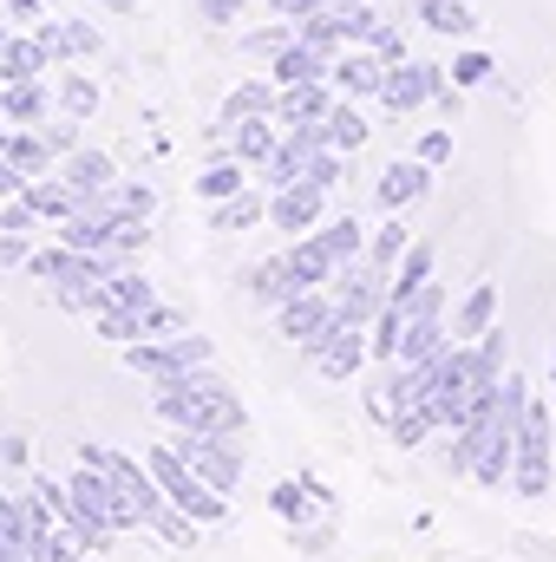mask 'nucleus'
Here are the masks:
<instances>
[{
  "label": "nucleus",
  "instance_id": "1",
  "mask_svg": "<svg viewBox=\"0 0 556 562\" xmlns=\"http://www.w3.org/2000/svg\"><path fill=\"white\" fill-rule=\"evenodd\" d=\"M157 419H170L177 431H216V438H236L249 413H243V400L210 373V367H197V373H177V380H164L157 386Z\"/></svg>",
  "mask_w": 556,
  "mask_h": 562
},
{
  "label": "nucleus",
  "instance_id": "2",
  "mask_svg": "<svg viewBox=\"0 0 556 562\" xmlns=\"http://www.w3.org/2000/svg\"><path fill=\"white\" fill-rule=\"evenodd\" d=\"M144 464H151L157 491H164L184 517H197V524H223V517H230V497H223V491H210V484L190 471V458H184L177 445H151V451H144Z\"/></svg>",
  "mask_w": 556,
  "mask_h": 562
},
{
  "label": "nucleus",
  "instance_id": "3",
  "mask_svg": "<svg viewBox=\"0 0 556 562\" xmlns=\"http://www.w3.org/2000/svg\"><path fill=\"white\" fill-rule=\"evenodd\" d=\"M125 353V367L151 380V386H164V380H177V373H197V367H210V340L203 334H164V340H132V347H119Z\"/></svg>",
  "mask_w": 556,
  "mask_h": 562
},
{
  "label": "nucleus",
  "instance_id": "4",
  "mask_svg": "<svg viewBox=\"0 0 556 562\" xmlns=\"http://www.w3.org/2000/svg\"><path fill=\"white\" fill-rule=\"evenodd\" d=\"M551 431H556V413L531 400L524 425H518V464H511V491L518 497H544L551 491Z\"/></svg>",
  "mask_w": 556,
  "mask_h": 562
},
{
  "label": "nucleus",
  "instance_id": "5",
  "mask_svg": "<svg viewBox=\"0 0 556 562\" xmlns=\"http://www.w3.org/2000/svg\"><path fill=\"white\" fill-rule=\"evenodd\" d=\"M387 281H393L387 269H374V262L360 256V262H341L327 288H334V307H341L347 321H360V327H374V314L387 307Z\"/></svg>",
  "mask_w": 556,
  "mask_h": 562
},
{
  "label": "nucleus",
  "instance_id": "6",
  "mask_svg": "<svg viewBox=\"0 0 556 562\" xmlns=\"http://www.w3.org/2000/svg\"><path fill=\"white\" fill-rule=\"evenodd\" d=\"M301 353H308V360H314L327 380H354V373H360V360H367L374 347H367V327H360V321H347V314L334 307L327 334H321L314 347H301Z\"/></svg>",
  "mask_w": 556,
  "mask_h": 562
},
{
  "label": "nucleus",
  "instance_id": "7",
  "mask_svg": "<svg viewBox=\"0 0 556 562\" xmlns=\"http://www.w3.org/2000/svg\"><path fill=\"white\" fill-rule=\"evenodd\" d=\"M177 451L190 458V471L210 484V491H236L243 484V451H236V438H216V431H184L177 438Z\"/></svg>",
  "mask_w": 556,
  "mask_h": 562
},
{
  "label": "nucleus",
  "instance_id": "8",
  "mask_svg": "<svg viewBox=\"0 0 556 562\" xmlns=\"http://www.w3.org/2000/svg\"><path fill=\"white\" fill-rule=\"evenodd\" d=\"M327 321H334V288H301L276 307V327L288 347H314L327 334Z\"/></svg>",
  "mask_w": 556,
  "mask_h": 562
},
{
  "label": "nucleus",
  "instance_id": "9",
  "mask_svg": "<svg viewBox=\"0 0 556 562\" xmlns=\"http://www.w3.org/2000/svg\"><path fill=\"white\" fill-rule=\"evenodd\" d=\"M438 86H445V66L400 59V66L387 72V86H380V105H387V112H419L425 99H438Z\"/></svg>",
  "mask_w": 556,
  "mask_h": 562
},
{
  "label": "nucleus",
  "instance_id": "10",
  "mask_svg": "<svg viewBox=\"0 0 556 562\" xmlns=\"http://www.w3.org/2000/svg\"><path fill=\"white\" fill-rule=\"evenodd\" d=\"M387 72H393V66H387L374 46H347V53H334V72H327V79H334L347 99H380Z\"/></svg>",
  "mask_w": 556,
  "mask_h": 562
},
{
  "label": "nucleus",
  "instance_id": "11",
  "mask_svg": "<svg viewBox=\"0 0 556 562\" xmlns=\"http://www.w3.org/2000/svg\"><path fill=\"white\" fill-rule=\"evenodd\" d=\"M321 196H327V190H314V183H288V190L269 196V223L288 229V236H308V229L321 223Z\"/></svg>",
  "mask_w": 556,
  "mask_h": 562
},
{
  "label": "nucleus",
  "instance_id": "12",
  "mask_svg": "<svg viewBox=\"0 0 556 562\" xmlns=\"http://www.w3.org/2000/svg\"><path fill=\"white\" fill-rule=\"evenodd\" d=\"M380 210H407V203H419L425 190H432V164H419V157H393L387 170H380Z\"/></svg>",
  "mask_w": 556,
  "mask_h": 562
},
{
  "label": "nucleus",
  "instance_id": "13",
  "mask_svg": "<svg viewBox=\"0 0 556 562\" xmlns=\"http://www.w3.org/2000/svg\"><path fill=\"white\" fill-rule=\"evenodd\" d=\"M53 170H59L79 196H99V190H112V183H119V164H112L105 150H86V144H79V150H66Z\"/></svg>",
  "mask_w": 556,
  "mask_h": 562
},
{
  "label": "nucleus",
  "instance_id": "14",
  "mask_svg": "<svg viewBox=\"0 0 556 562\" xmlns=\"http://www.w3.org/2000/svg\"><path fill=\"white\" fill-rule=\"evenodd\" d=\"M59 59H53V46L26 26V33H13L7 46H0V79H46Z\"/></svg>",
  "mask_w": 556,
  "mask_h": 562
},
{
  "label": "nucleus",
  "instance_id": "15",
  "mask_svg": "<svg viewBox=\"0 0 556 562\" xmlns=\"http://www.w3.org/2000/svg\"><path fill=\"white\" fill-rule=\"evenodd\" d=\"M269 72H276V86H308V79H327L334 72V53H321L308 40H288L276 59H269Z\"/></svg>",
  "mask_w": 556,
  "mask_h": 562
},
{
  "label": "nucleus",
  "instance_id": "16",
  "mask_svg": "<svg viewBox=\"0 0 556 562\" xmlns=\"http://www.w3.org/2000/svg\"><path fill=\"white\" fill-rule=\"evenodd\" d=\"M0 112H7V125H46V112H53L46 79H0Z\"/></svg>",
  "mask_w": 556,
  "mask_h": 562
},
{
  "label": "nucleus",
  "instance_id": "17",
  "mask_svg": "<svg viewBox=\"0 0 556 562\" xmlns=\"http://www.w3.org/2000/svg\"><path fill=\"white\" fill-rule=\"evenodd\" d=\"M276 99H281V86H269V79H249V86H236L230 99H223V138L243 125V119H276Z\"/></svg>",
  "mask_w": 556,
  "mask_h": 562
},
{
  "label": "nucleus",
  "instance_id": "18",
  "mask_svg": "<svg viewBox=\"0 0 556 562\" xmlns=\"http://www.w3.org/2000/svg\"><path fill=\"white\" fill-rule=\"evenodd\" d=\"M327 112H334V92H327V79H308V86H281V99H276L281 132H288V125H308V119H327Z\"/></svg>",
  "mask_w": 556,
  "mask_h": 562
},
{
  "label": "nucleus",
  "instance_id": "19",
  "mask_svg": "<svg viewBox=\"0 0 556 562\" xmlns=\"http://www.w3.org/2000/svg\"><path fill=\"white\" fill-rule=\"evenodd\" d=\"M276 144H281V119H243V125L230 132V157L249 164V170H263V164L276 157Z\"/></svg>",
  "mask_w": 556,
  "mask_h": 562
},
{
  "label": "nucleus",
  "instance_id": "20",
  "mask_svg": "<svg viewBox=\"0 0 556 562\" xmlns=\"http://www.w3.org/2000/svg\"><path fill=\"white\" fill-rule=\"evenodd\" d=\"M46 46H53V59H92L105 40H99V26H86V20H40L33 26Z\"/></svg>",
  "mask_w": 556,
  "mask_h": 562
},
{
  "label": "nucleus",
  "instance_id": "21",
  "mask_svg": "<svg viewBox=\"0 0 556 562\" xmlns=\"http://www.w3.org/2000/svg\"><path fill=\"white\" fill-rule=\"evenodd\" d=\"M288 269H294V288H327L341 262H334V249L321 243V229H308V236L288 249Z\"/></svg>",
  "mask_w": 556,
  "mask_h": 562
},
{
  "label": "nucleus",
  "instance_id": "22",
  "mask_svg": "<svg viewBox=\"0 0 556 562\" xmlns=\"http://www.w3.org/2000/svg\"><path fill=\"white\" fill-rule=\"evenodd\" d=\"M263 216H269V203H263L256 190H236V196L210 203V229H223V236H243V229H256Z\"/></svg>",
  "mask_w": 556,
  "mask_h": 562
},
{
  "label": "nucleus",
  "instance_id": "23",
  "mask_svg": "<svg viewBox=\"0 0 556 562\" xmlns=\"http://www.w3.org/2000/svg\"><path fill=\"white\" fill-rule=\"evenodd\" d=\"M491 314H498V288L478 281V288L458 301V314H452V340H478V334H491Z\"/></svg>",
  "mask_w": 556,
  "mask_h": 562
},
{
  "label": "nucleus",
  "instance_id": "24",
  "mask_svg": "<svg viewBox=\"0 0 556 562\" xmlns=\"http://www.w3.org/2000/svg\"><path fill=\"white\" fill-rule=\"evenodd\" d=\"M249 294H256V301H269V307H281L288 294H301V288H294V269H288V256L256 262V269H249Z\"/></svg>",
  "mask_w": 556,
  "mask_h": 562
},
{
  "label": "nucleus",
  "instance_id": "25",
  "mask_svg": "<svg viewBox=\"0 0 556 562\" xmlns=\"http://www.w3.org/2000/svg\"><path fill=\"white\" fill-rule=\"evenodd\" d=\"M419 20H425L432 33H445V40H465V33L478 26V13H471L465 0H419Z\"/></svg>",
  "mask_w": 556,
  "mask_h": 562
},
{
  "label": "nucleus",
  "instance_id": "26",
  "mask_svg": "<svg viewBox=\"0 0 556 562\" xmlns=\"http://www.w3.org/2000/svg\"><path fill=\"white\" fill-rule=\"evenodd\" d=\"M432 281V249L425 243H413L407 256H400V269H393V281H387V301H413L419 288Z\"/></svg>",
  "mask_w": 556,
  "mask_h": 562
},
{
  "label": "nucleus",
  "instance_id": "27",
  "mask_svg": "<svg viewBox=\"0 0 556 562\" xmlns=\"http://www.w3.org/2000/svg\"><path fill=\"white\" fill-rule=\"evenodd\" d=\"M407 249H413V236H407V229H400V210H393V223H380V229H374V236H367V262H374V269H387V276H393V269H400V256H407Z\"/></svg>",
  "mask_w": 556,
  "mask_h": 562
},
{
  "label": "nucleus",
  "instance_id": "28",
  "mask_svg": "<svg viewBox=\"0 0 556 562\" xmlns=\"http://www.w3.org/2000/svg\"><path fill=\"white\" fill-rule=\"evenodd\" d=\"M367 144V119L354 112V99H334V112H327V150H360Z\"/></svg>",
  "mask_w": 556,
  "mask_h": 562
},
{
  "label": "nucleus",
  "instance_id": "29",
  "mask_svg": "<svg viewBox=\"0 0 556 562\" xmlns=\"http://www.w3.org/2000/svg\"><path fill=\"white\" fill-rule=\"evenodd\" d=\"M92 321H99V340H112V347L144 340V307H119V301H112V307H99Z\"/></svg>",
  "mask_w": 556,
  "mask_h": 562
},
{
  "label": "nucleus",
  "instance_id": "30",
  "mask_svg": "<svg viewBox=\"0 0 556 562\" xmlns=\"http://www.w3.org/2000/svg\"><path fill=\"white\" fill-rule=\"evenodd\" d=\"M0 550L7 557H33V524H26V510H20V497H0Z\"/></svg>",
  "mask_w": 556,
  "mask_h": 562
},
{
  "label": "nucleus",
  "instance_id": "31",
  "mask_svg": "<svg viewBox=\"0 0 556 562\" xmlns=\"http://www.w3.org/2000/svg\"><path fill=\"white\" fill-rule=\"evenodd\" d=\"M59 112H66V119H79V125H86V119H92V112H99V86H92V79H86V72H59Z\"/></svg>",
  "mask_w": 556,
  "mask_h": 562
},
{
  "label": "nucleus",
  "instance_id": "32",
  "mask_svg": "<svg viewBox=\"0 0 556 562\" xmlns=\"http://www.w3.org/2000/svg\"><path fill=\"white\" fill-rule=\"evenodd\" d=\"M243 170H249V164H236V157L210 164V170L197 177V196H203V203H223V196H236V190H243Z\"/></svg>",
  "mask_w": 556,
  "mask_h": 562
},
{
  "label": "nucleus",
  "instance_id": "33",
  "mask_svg": "<svg viewBox=\"0 0 556 562\" xmlns=\"http://www.w3.org/2000/svg\"><path fill=\"white\" fill-rule=\"evenodd\" d=\"M321 243L334 249V262H360V256H367V229H360L354 216H334V223L321 229Z\"/></svg>",
  "mask_w": 556,
  "mask_h": 562
},
{
  "label": "nucleus",
  "instance_id": "34",
  "mask_svg": "<svg viewBox=\"0 0 556 562\" xmlns=\"http://www.w3.org/2000/svg\"><path fill=\"white\" fill-rule=\"evenodd\" d=\"M269 504H276L281 524H294V530H301V524H308V504H314V491H308V477H301V484H294V477H281L276 491H269Z\"/></svg>",
  "mask_w": 556,
  "mask_h": 562
},
{
  "label": "nucleus",
  "instance_id": "35",
  "mask_svg": "<svg viewBox=\"0 0 556 562\" xmlns=\"http://www.w3.org/2000/svg\"><path fill=\"white\" fill-rule=\"evenodd\" d=\"M105 294H112L119 307H157V288H151L138 269H119V276L105 281Z\"/></svg>",
  "mask_w": 556,
  "mask_h": 562
},
{
  "label": "nucleus",
  "instance_id": "36",
  "mask_svg": "<svg viewBox=\"0 0 556 562\" xmlns=\"http://www.w3.org/2000/svg\"><path fill=\"white\" fill-rule=\"evenodd\" d=\"M334 13H341V40H347V46H367V33L380 26V13H374L367 0H341Z\"/></svg>",
  "mask_w": 556,
  "mask_h": 562
},
{
  "label": "nucleus",
  "instance_id": "37",
  "mask_svg": "<svg viewBox=\"0 0 556 562\" xmlns=\"http://www.w3.org/2000/svg\"><path fill=\"white\" fill-rule=\"evenodd\" d=\"M432 425H438L432 400H419V406H407V413L387 425V431H393V445H425V431H432Z\"/></svg>",
  "mask_w": 556,
  "mask_h": 562
},
{
  "label": "nucleus",
  "instance_id": "38",
  "mask_svg": "<svg viewBox=\"0 0 556 562\" xmlns=\"http://www.w3.org/2000/svg\"><path fill=\"white\" fill-rule=\"evenodd\" d=\"M288 40H294V26H288V20H276V26H256V33H243V53H249V59H276Z\"/></svg>",
  "mask_w": 556,
  "mask_h": 562
},
{
  "label": "nucleus",
  "instance_id": "39",
  "mask_svg": "<svg viewBox=\"0 0 556 562\" xmlns=\"http://www.w3.org/2000/svg\"><path fill=\"white\" fill-rule=\"evenodd\" d=\"M341 177H347V150H314V157H308V177H301V183H314V190H334Z\"/></svg>",
  "mask_w": 556,
  "mask_h": 562
},
{
  "label": "nucleus",
  "instance_id": "40",
  "mask_svg": "<svg viewBox=\"0 0 556 562\" xmlns=\"http://www.w3.org/2000/svg\"><path fill=\"white\" fill-rule=\"evenodd\" d=\"M79 557H86V550H79L66 530H53V537H33V557L26 562H79Z\"/></svg>",
  "mask_w": 556,
  "mask_h": 562
},
{
  "label": "nucleus",
  "instance_id": "41",
  "mask_svg": "<svg viewBox=\"0 0 556 562\" xmlns=\"http://www.w3.org/2000/svg\"><path fill=\"white\" fill-rule=\"evenodd\" d=\"M367 46H374V53H380V59H387V66H400V59H407V33H400V26H393V20H380V26H374V33H367Z\"/></svg>",
  "mask_w": 556,
  "mask_h": 562
},
{
  "label": "nucleus",
  "instance_id": "42",
  "mask_svg": "<svg viewBox=\"0 0 556 562\" xmlns=\"http://www.w3.org/2000/svg\"><path fill=\"white\" fill-rule=\"evenodd\" d=\"M0 229H13V236H33V229H40V210L26 203V190H20V196H7V210H0Z\"/></svg>",
  "mask_w": 556,
  "mask_h": 562
},
{
  "label": "nucleus",
  "instance_id": "43",
  "mask_svg": "<svg viewBox=\"0 0 556 562\" xmlns=\"http://www.w3.org/2000/svg\"><path fill=\"white\" fill-rule=\"evenodd\" d=\"M491 72H498V66H491L485 53H458V59H452V86H485Z\"/></svg>",
  "mask_w": 556,
  "mask_h": 562
},
{
  "label": "nucleus",
  "instance_id": "44",
  "mask_svg": "<svg viewBox=\"0 0 556 562\" xmlns=\"http://www.w3.org/2000/svg\"><path fill=\"white\" fill-rule=\"evenodd\" d=\"M243 7H249V0H197V20H210V26H236Z\"/></svg>",
  "mask_w": 556,
  "mask_h": 562
},
{
  "label": "nucleus",
  "instance_id": "45",
  "mask_svg": "<svg viewBox=\"0 0 556 562\" xmlns=\"http://www.w3.org/2000/svg\"><path fill=\"white\" fill-rule=\"evenodd\" d=\"M40 132H46V144H53L59 157H66V150H79V119H59V125H40Z\"/></svg>",
  "mask_w": 556,
  "mask_h": 562
},
{
  "label": "nucleus",
  "instance_id": "46",
  "mask_svg": "<svg viewBox=\"0 0 556 562\" xmlns=\"http://www.w3.org/2000/svg\"><path fill=\"white\" fill-rule=\"evenodd\" d=\"M413 157H419V164H445V157H452V132H425Z\"/></svg>",
  "mask_w": 556,
  "mask_h": 562
},
{
  "label": "nucleus",
  "instance_id": "47",
  "mask_svg": "<svg viewBox=\"0 0 556 562\" xmlns=\"http://www.w3.org/2000/svg\"><path fill=\"white\" fill-rule=\"evenodd\" d=\"M269 7H276V20L294 26V20H308V13H321V7H334V0H269Z\"/></svg>",
  "mask_w": 556,
  "mask_h": 562
},
{
  "label": "nucleus",
  "instance_id": "48",
  "mask_svg": "<svg viewBox=\"0 0 556 562\" xmlns=\"http://www.w3.org/2000/svg\"><path fill=\"white\" fill-rule=\"evenodd\" d=\"M26 256H33V249H26V236L0 229V262H7V269H26Z\"/></svg>",
  "mask_w": 556,
  "mask_h": 562
},
{
  "label": "nucleus",
  "instance_id": "49",
  "mask_svg": "<svg viewBox=\"0 0 556 562\" xmlns=\"http://www.w3.org/2000/svg\"><path fill=\"white\" fill-rule=\"evenodd\" d=\"M26 183H33V177H26V170H20V164H13V157L0 150V196H20Z\"/></svg>",
  "mask_w": 556,
  "mask_h": 562
},
{
  "label": "nucleus",
  "instance_id": "50",
  "mask_svg": "<svg viewBox=\"0 0 556 562\" xmlns=\"http://www.w3.org/2000/svg\"><path fill=\"white\" fill-rule=\"evenodd\" d=\"M551 406H556V347H551Z\"/></svg>",
  "mask_w": 556,
  "mask_h": 562
},
{
  "label": "nucleus",
  "instance_id": "51",
  "mask_svg": "<svg viewBox=\"0 0 556 562\" xmlns=\"http://www.w3.org/2000/svg\"><path fill=\"white\" fill-rule=\"evenodd\" d=\"M7 40H13V33H7V20H0V46H7Z\"/></svg>",
  "mask_w": 556,
  "mask_h": 562
}]
</instances>
